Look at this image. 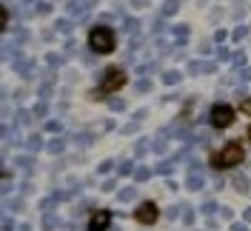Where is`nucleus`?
<instances>
[{
	"mask_svg": "<svg viewBox=\"0 0 251 231\" xmlns=\"http://www.w3.org/2000/svg\"><path fill=\"white\" fill-rule=\"evenodd\" d=\"M89 46H92V51H97V54H109V51H114V31L106 29V26L92 29V34H89Z\"/></svg>",
	"mask_w": 251,
	"mask_h": 231,
	"instance_id": "f257e3e1",
	"label": "nucleus"
},
{
	"mask_svg": "<svg viewBox=\"0 0 251 231\" xmlns=\"http://www.w3.org/2000/svg\"><path fill=\"white\" fill-rule=\"evenodd\" d=\"M240 160H243V146H240V143H228V146L214 157V166H217V169H231Z\"/></svg>",
	"mask_w": 251,
	"mask_h": 231,
	"instance_id": "f03ea898",
	"label": "nucleus"
},
{
	"mask_svg": "<svg viewBox=\"0 0 251 231\" xmlns=\"http://www.w3.org/2000/svg\"><path fill=\"white\" fill-rule=\"evenodd\" d=\"M234 123V108L226 106V103H220V106L211 108V126L214 128H226V126Z\"/></svg>",
	"mask_w": 251,
	"mask_h": 231,
	"instance_id": "7ed1b4c3",
	"label": "nucleus"
},
{
	"mask_svg": "<svg viewBox=\"0 0 251 231\" xmlns=\"http://www.w3.org/2000/svg\"><path fill=\"white\" fill-rule=\"evenodd\" d=\"M123 83H126L123 69H109V72H106V80H103V86H100V94L114 92V89H120Z\"/></svg>",
	"mask_w": 251,
	"mask_h": 231,
	"instance_id": "20e7f679",
	"label": "nucleus"
},
{
	"mask_svg": "<svg viewBox=\"0 0 251 231\" xmlns=\"http://www.w3.org/2000/svg\"><path fill=\"white\" fill-rule=\"evenodd\" d=\"M134 220H137V223H143V226H151V223L157 220V205H154V203H143V205H137Z\"/></svg>",
	"mask_w": 251,
	"mask_h": 231,
	"instance_id": "39448f33",
	"label": "nucleus"
},
{
	"mask_svg": "<svg viewBox=\"0 0 251 231\" xmlns=\"http://www.w3.org/2000/svg\"><path fill=\"white\" fill-rule=\"evenodd\" d=\"M109 220H111L109 211H94L92 220H89V231H106L109 229Z\"/></svg>",
	"mask_w": 251,
	"mask_h": 231,
	"instance_id": "423d86ee",
	"label": "nucleus"
},
{
	"mask_svg": "<svg viewBox=\"0 0 251 231\" xmlns=\"http://www.w3.org/2000/svg\"><path fill=\"white\" fill-rule=\"evenodd\" d=\"M203 174H191V177H188V188H191V191H197V188H203Z\"/></svg>",
	"mask_w": 251,
	"mask_h": 231,
	"instance_id": "0eeeda50",
	"label": "nucleus"
},
{
	"mask_svg": "<svg viewBox=\"0 0 251 231\" xmlns=\"http://www.w3.org/2000/svg\"><path fill=\"white\" fill-rule=\"evenodd\" d=\"M149 177H151V171H149V169H137V171H134V183H146Z\"/></svg>",
	"mask_w": 251,
	"mask_h": 231,
	"instance_id": "6e6552de",
	"label": "nucleus"
},
{
	"mask_svg": "<svg viewBox=\"0 0 251 231\" xmlns=\"http://www.w3.org/2000/svg\"><path fill=\"white\" fill-rule=\"evenodd\" d=\"M177 9H180V0H169V3L163 6V15H174Z\"/></svg>",
	"mask_w": 251,
	"mask_h": 231,
	"instance_id": "1a4fd4ad",
	"label": "nucleus"
},
{
	"mask_svg": "<svg viewBox=\"0 0 251 231\" xmlns=\"http://www.w3.org/2000/svg\"><path fill=\"white\" fill-rule=\"evenodd\" d=\"M57 223H60V220H57L54 214H43V229H54Z\"/></svg>",
	"mask_w": 251,
	"mask_h": 231,
	"instance_id": "9d476101",
	"label": "nucleus"
},
{
	"mask_svg": "<svg viewBox=\"0 0 251 231\" xmlns=\"http://www.w3.org/2000/svg\"><path fill=\"white\" fill-rule=\"evenodd\" d=\"M163 80H166L169 86H174V83L180 80V72H166V75H163Z\"/></svg>",
	"mask_w": 251,
	"mask_h": 231,
	"instance_id": "9b49d317",
	"label": "nucleus"
},
{
	"mask_svg": "<svg viewBox=\"0 0 251 231\" xmlns=\"http://www.w3.org/2000/svg\"><path fill=\"white\" fill-rule=\"evenodd\" d=\"M200 211H203V214H214V211H217V203H203V205H200Z\"/></svg>",
	"mask_w": 251,
	"mask_h": 231,
	"instance_id": "f8f14e48",
	"label": "nucleus"
},
{
	"mask_svg": "<svg viewBox=\"0 0 251 231\" xmlns=\"http://www.w3.org/2000/svg\"><path fill=\"white\" fill-rule=\"evenodd\" d=\"M134 194H137L134 188H123V191H120V200H123V203H128V200H134Z\"/></svg>",
	"mask_w": 251,
	"mask_h": 231,
	"instance_id": "ddd939ff",
	"label": "nucleus"
},
{
	"mask_svg": "<svg viewBox=\"0 0 251 231\" xmlns=\"http://www.w3.org/2000/svg\"><path fill=\"white\" fill-rule=\"evenodd\" d=\"M6 23H9V12H6V9L0 6V31L6 29Z\"/></svg>",
	"mask_w": 251,
	"mask_h": 231,
	"instance_id": "4468645a",
	"label": "nucleus"
},
{
	"mask_svg": "<svg viewBox=\"0 0 251 231\" xmlns=\"http://www.w3.org/2000/svg\"><path fill=\"white\" fill-rule=\"evenodd\" d=\"M49 152H63V140H51V143H49Z\"/></svg>",
	"mask_w": 251,
	"mask_h": 231,
	"instance_id": "2eb2a0df",
	"label": "nucleus"
},
{
	"mask_svg": "<svg viewBox=\"0 0 251 231\" xmlns=\"http://www.w3.org/2000/svg\"><path fill=\"white\" fill-rule=\"evenodd\" d=\"M149 89H151V83H149V80H140V83H137V92H140V94H146Z\"/></svg>",
	"mask_w": 251,
	"mask_h": 231,
	"instance_id": "dca6fc26",
	"label": "nucleus"
},
{
	"mask_svg": "<svg viewBox=\"0 0 251 231\" xmlns=\"http://www.w3.org/2000/svg\"><path fill=\"white\" fill-rule=\"evenodd\" d=\"M183 223H186V226H191V223H194V211H183Z\"/></svg>",
	"mask_w": 251,
	"mask_h": 231,
	"instance_id": "f3484780",
	"label": "nucleus"
},
{
	"mask_svg": "<svg viewBox=\"0 0 251 231\" xmlns=\"http://www.w3.org/2000/svg\"><path fill=\"white\" fill-rule=\"evenodd\" d=\"M26 146H29L31 152H37V149H40V140H37V137H29V143H26Z\"/></svg>",
	"mask_w": 251,
	"mask_h": 231,
	"instance_id": "a211bd4d",
	"label": "nucleus"
},
{
	"mask_svg": "<svg viewBox=\"0 0 251 231\" xmlns=\"http://www.w3.org/2000/svg\"><path fill=\"white\" fill-rule=\"evenodd\" d=\"M246 34H249V29H246V26H240V29L234 31V40H243V37H246Z\"/></svg>",
	"mask_w": 251,
	"mask_h": 231,
	"instance_id": "6ab92c4d",
	"label": "nucleus"
},
{
	"mask_svg": "<svg viewBox=\"0 0 251 231\" xmlns=\"http://www.w3.org/2000/svg\"><path fill=\"white\" fill-rule=\"evenodd\" d=\"M111 108H117V111H123V108H126V103H123V100H111Z\"/></svg>",
	"mask_w": 251,
	"mask_h": 231,
	"instance_id": "aec40b11",
	"label": "nucleus"
},
{
	"mask_svg": "<svg viewBox=\"0 0 251 231\" xmlns=\"http://www.w3.org/2000/svg\"><path fill=\"white\" fill-rule=\"evenodd\" d=\"M240 108H243L246 114H251V100H243V103H240Z\"/></svg>",
	"mask_w": 251,
	"mask_h": 231,
	"instance_id": "412c9836",
	"label": "nucleus"
},
{
	"mask_svg": "<svg viewBox=\"0 0 251 231\" xmlns=\"http://www.w3.org/2000/svg\"><path fill=\"white\" fill-rule=\"evenodd\" d=\"M17 166H26V169H29V166H31V157H20V160H17Z\"/></svg>",
	"mask_w": 251,
	"mask_h": 231,
	"instance_id": "4be33fe9",
	"label": "nucleus"
},
{
	"mask_svg": "<svg viewBox=\"0 0 251 231\" xmlns=\"http://www.w3.org/2000/svg\"><path fill=\"white\" fill-rule=\"evenodd\" d=\"M234 183H237V188H240V191H246V177H237Z\"/></svg>",
	"mask_w": 251,
	"mask_h": 231,
	"instance_id": "5701e85b",
	"label": "nucleus"
},
{
	"mask_svg": "<svg viewBox=\"0 0 251 231\" xmlns=\"http://www.w3.org/2000/svg\"><path fill=\"white\" fill-rule=\"evenodd\" d=\"M231 231H249V229H246L243 223H234V226H231Z\"/></svg>",
	"mask_w": 251,
	"mask_h": 231,
	"instance_id": "b1692460",
	"label": "nucleus"
},
{
	"mask_svg": "<svg viewBox=\"0 0 251 231\" xmlns=\"http://www.w3.org/2000/svg\"><path fill=\"white\" fill-rule=\"evenodd\" d=\"M12 229H15V226H12V223L6 220V223H3V229H0V231H12Z\"/></svg>",
	"mask_w": 251,
	"mask_h": 231,
	"instance_id": "393cba45",
	"label": "nucleus"
},
{
	"mask_svg": "<svg viewBox=\"0 0 251 231\" xmlns=\"http://www.w3.org/2000/svg\"><path fill=\"white\" fill-rule=\"evenodd\" d=\"M20 231H31V229H29V226H20Z\"/></svg>",
	"mask_w": 251,
	"mask_h": 231,
	"instance_id": "a878e982",
	"label": "nucleus"
},
{
	"mask_svg": "<svg viewBox=\"0 0 251 231\" xmlns=\"http://www.w3.org/2000/svg\"><path fill=\"white\" fill-rule=\"evenodd\" d=\"M249 137H251V131H249Z\"/></svg>",
	"mask_w": 251,
	"mask_h": 231,
	"instance_id": "bb28decb",
	"label": "nucleus"
}]
</instances>
